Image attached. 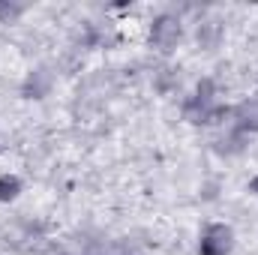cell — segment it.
Segmentation results:
<instances>
[{"label": "cell", "instance_id": "obj_3", "mask_svg": "<svg viewBox=\"0 0 258 255\" xmlns=\"http://www.w3.org/2000/svg\"><path fill=\"white\" fill-rule=\"evenodd\" d=\"M51 87H54V72L48 66H36L21 81V96L24 99H45L51 93Z\"/></svg>", "mask_w": 258, "mask_h": 255}, {"label": "cell", "instance_id": "obj_6", "mask_svg": "<svg viewBox=\"0 0 258 255\" xmlns=\"http://www.w3.org/2000/svg\"><path fill=\"white\" fill-rule=\"evenodd\" d=\"M27 12L24 3H12V0H0V24H12L15 18H21Z\"/></svg>", "mask_w": 258, "mask_h": 255}, {"label": "cell", "instance_id": "obj_2", "mask_svg": "<svg viewBox=\"0 0 258 255\" xmlns=\"http://www.w3.org/2000/svg\"><path fill=\"white\" fill-rule=\"evenodd\" d=\"M234 252V228L225 222H210L198 237V255H231Z\"/></svg>", "mask_w": 258, "mask_h": 255}, {"label": "cell", "instance_id": "obj_7", "mask_svg": "<svg viewBox=\"0 0 258 255\" xmlns=\"http://www.w3.org/2000/svg\"><path fill=\"white\" fill-rule=\"evenodd\" d=\"M195 36H198V45L201 48H213L216 45V36H219V27L216 24H201Z\"/></svg>", "mask_w": 258, "mask_h": 255}, {"label": "cell", "instance_id": "obj_1", "mask_svg": "<svg viewBox=\"0 0 258 255\" xmlns=\"http://www.w3.org/2000/svg\"><path fill=\"white\" fill-rule=\"evenodd\" d=\"M180 39H183V24H180L177 15L162 12V15H156V18L150 21V45L159 48L162 54L174 51V48L180 45Z\"/></svg>", "mask_w": 258, "mask_h": 255}, {"label": "cell", "instance_id": "obj_8", "mask_svg": "<svg viewBox=\"0 0 258 255\" xmlns=\"http://www.w3.org/2000/svg\"><path fill=\"white\" fill-rule=\"evenodd\" d=\"M249 192H252V195H258V177H252V180H249Z\"/></svg>", "mask_w": 258, "mask_h": 255}, {"label": "cell", "instance_id": "obj_5", "mask_svg": "<svg viewBox=\"0 0 258 255\" xmlns=\"http://www.w3.org/2000/svg\"><path fill=\"white\" fill-rule=\"evenodd\" d=\"M21 189H24V183H21L18 174H0V201H3V204L15 201V198L21 195Z\"/></svg>", "mask_w": 258, "mask_h": 255}, {"label": "cell", "instance_id": "obj_4", "mask_svg": "<svg viewBox=\"0 0 258 255\" xmlns=\"http://www.w3.org/2000/svg\"><path fill=\"white\" fill-rule=\"evenodd\" d=\"M231 126L240 129L243 135L258 132V96H249L237 108H231Z\"/></svg>", "mask_w": 258, "mask_h": 255}]
</instances>
